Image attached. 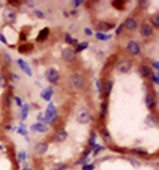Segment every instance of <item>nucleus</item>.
Masks as SVG:
<instances>
[{"label": "nucleus", "mask_w": 159, "mask_h": 170, "mask_svg": "<svg viewBox=\"0 0 159 170\" xmlns=\"http://www.w3.org/2000/svg\"><path fill=\"white\" fill-rule=\"evenodd\" d=\"M18 134H21L22 135H27L28 132H27V129H26V126L25 125L20 126V128L18 129Z\"/></svg>", "instance_id": "nucleus-30"}, {"label": "nucleus", "mask_w": 159, "mask_h": 170, "mask_svg": "<svg viewBox=\"0 0 159 170\" xmlns=\"http://www.w3.org/2000/svg\"><path fill=\"white\" fill-rule=\"evenodd\" d=\"M68 138V133L66 130H60L56 134L54 135V140H56L57 142H62L64 140H66Z\"/></svg>", "instance_id": "nucleus-9"}, {"label": "nucleus", "mask_w": 159, "mask_h": 170, "mask_svg": "<svg viewBox=\"0 0 159 170\" xmlns=\"http://www.w3.org/2000/svg\"><path fill=\"white\" fill-rule=\"evenodd\" d=\"M122 27H123V24H121L120 26H119V27H118V28H117V29H116V34H120V33H121Z\"/></svg>", "instance_id": "nucleus-41"}, {"label": "nucleus", "mask_w": 159, "mask_h": 170, "mask_svg": "<svg viewBox=\"0 0 159 170\" xmlns=\"http://www.w3.org/2000/svg\"><path fill=\"white\" fill-rule=\"evenodd\" d=\"M52 95H53V89H52V87L46 88L45 90H43L42 94H41L42 98L46 101H50L52 98Z\"/></svg>", "instance_id": "nucleus-17"}, {"label": "nucleus", "mask_w": 159, "mask_h": 170, "mask_svg": "<svg viewBox=\"0 0 159 170\" xmlns=\"http://www.w3.org/2000/svg\"><path fill=\"white\" fill-rule=\"evenodd\" d=\"M81 3H82V1H79V0H75V2H74L75 6H79Z\"/></svg>", "instance_id": "nucleus-46"}, {"label": "nucleus", "mask_w": 159, "mask_h": 170, "mask_svg": "<svg viewBox=\"0 0 159 170\" xmlns=\"http://www.w3.org/2000/svg\"><path fill=\"white\" fill-rule=\"evenodd\" d=\"M96 39H98V40H100V41H108L113 36H111V35H106L105 33H96Z\"/></svg>", "instance_id": "nucleus-22"}, {"label": "nucleus", "mask_w": 159, "mask_h": 170, "mask_svg": "<svg viewBox=\"0 0 159 170\" xmlns=\"http://www.w3.org/2000/svg\"><path fill=\"white\" fill-rule=\"evenodd\" d=\"M5 59H6V61L9 62V63H11V57H10V56H8V54H6L5 56Z\"/></svg>", "instance_id": "nucleus-45"}, {"label": "nucleus", "mask_w": 159, "mask_h": 170, "mask_svg": "<svg viewBox=\"0 0 159 170\" xmlns=\"http://www.w3.org/2000/svg\"><path fill=\"white\" fill-rule=\"evenodd\" d=\"M0 42H2L3 44H7V41H6V38L2 35V34H0Z\"/></svg>", "instance_id": "nucleus-40"}, {"label": "nucleus", "mask_w": 159, "mask_h": 170, "mask_svg": "<svg viewBox=\"0 0 159 170\" xmlns=\"http://www.w3.org/2000/svg\"><path fill=\"white\" fill-rule=\"evenodd\" d=\"M31 129L33 130H37V132H40V133H45L48 130V126L43 124V123H37V124H34Z\"/></svg>", "instance_id": "nucleus-15"}, {"label": "nucleus", "mask_w": 159, "mask_h": 170, "mask_svg": "<svg viewBox=\"0 0 159 170\" xmlns=\"http://www.w3.org/2000/svg\"><path fill=\"white\" fill-rule=\"evenodd\" d=\"M48 150V143L45 142H39L35 146V151L38 154H44Z\"/></svg>", "instance_id": "nucleus-11"}, {"label": "nucleus", "mask_w": 159, "mask_h": 170, "mask_svg": "<svg viewBox=\"0 0 159 170\" xmlns=\"http://www.w3.org/2000/svg\"><path fill=\"white\" fill-rule=\"evenodd\" d=\"M106 112H108V104H106V102H103V103H101V112H100L101 119H103V118L106 117Z\"/></svg>", "instance_id": "nucleus-21"}, {"label": "nucleus", "mask_w": 159, "mask_h": 170, "mask_svg": "<svg viewBox=\"0 0 159 170\" xmlns=\"http://www.w3.org/2000/svg\"><path fill=\"white\" fill-rule=\"evenodd\" d=\"M145 103H146V107L148 109H153L155 106V98L151 94H147L146 99H145Z\"/></svg>", "instance_id": "nucleus-16"}, {"label": "nucleus", "mask_w": 159, "mask_h": 170, "mask_svg": "<svg viewBox=\"0 0 159 170\" xmlns=\"http://www.w3.org/2000/svg\"><path fill=\"white\" fill-rule=\"evenodd\" d=\"M139 72H140V74H141L143 77L150 76V74L152 73V71H151V69H150V67L146 66V65H140V66H139Z\"/></svg>", "instance_id": "nucleus-18"}, {"label": "nucleus", "mask_w": 159, "mask_h": 170, "mask_svg": "<svg viewBox=\"0 0 159 170\" xmlns=\"http://www.w3.org/2000/svg\"><path fill=\"white\" fill-rule=\"evenodd\" d=\"M85 33H86V35H88V36H92L93 35V31L91 30L90 28H86L85 29Z\"/></svg>", "instance_id": "nucleus-39"}, {"label": "nucleus", "mask_w": 159, "mask_h": 170, "mask_svg": "<svg viewBox=\"0 0 159 170\" xmlns=\"http://www.w3.org/2000/svg\"><path fill=\"white\" fill-rule=\"evenodd\" d=\"M124 25H125V27L128 29L129 31H134L138 26L137 21L133 19V18H127L125 20V22H124Z\"/></svg>", "instance_id": "nucleus-12"}, {"label": "nucleus", "mask_w": 159, "mask_h": 170, "mask_svg": "<svg viewBox=\"0 0 159 170\" xmlns=\"http://www.w3.org/2000/svg\"><path fill=\"white\" fill-rule=\"evenodd\" d=\"M152 80L153 81H154V82L155 83H158L159 82V79H158V76H157V75H153V76H152Z\"/></svg>", "instance_id": "nucleus-43"}, {"label": "nucleus", "mask_w": 159, "mask_h": 170, "mask_svg": "<svg viewBox=\"0 0 159 170\" xmlns=\"http://www.w3.org/2000/svg\"><path fill=\"white\" fill-rule=\"evenodd\" d=\"M18 64H19V66H20V68H21L23 71H24L26 74H28L29 76H32V74H33V72H32V69H31V67H30V65L26 62L24 59H18Z\"/></svg>", "instance_id": "nucleus-10"}, {"label": "nucleus", "mask_w": 159, "mask_h": 170, "mask_svg": "<svg viewBox=\"0 0 159 170\" xmlns=\"http://www.w3.org/2000/svg\"><path fill=\"white\" fill-rule=\"evenodd\" d=\"M139 5L142 8H146V7L149 5V2L148 1H139Z\"/></svg>", "instance_id": "nucleus-36"}, {"label": "nucleus", "mask_w": 159, "mask_h": 170, "mask_svg": "<svg viewBox=\"0 0 159 170\" xmlns=\"http://www.w3.org/2000/svg\"><path fill=\"white\" fill-rule=\"evenodd\" d=\"M49 35V29L48 28H44L43 30L40 31V33H39V35L37 37V40L40 42V41H44L45 39L48 37Z\"/></svg>", "instance_id": "nucleus-20"}, {"label": "nucleus", "mask_w": 159, "mask_h": 170, "mask_svg": "<svg viewBox=\"0 0 159 170\" xmlns=\"http://www.w3.org/2000/svg\"><path fill=\"white\" fill-rule=\"evenodd\" d=\"M152 33H153L152 28H151L148 24L141 25V27H140V34H141L143 37H149L152 35Z\"/></svg>", "instance_id": "nucleus-14"}, {"label": "nucleus", "mask_w": 159, "mask_h": 170, "mask_svg": "<svg viewBox=\"0 0 159 170\" xmlns=\"http://www.w3.org/2000/svg\"><path fill=\"white\" fill-rule=\"evenodd\" d=\"M46 77L48 81L52 84H56L59 80V72L57 69L53 68V67H50L48 70L46 71Z\"/></svg>", "instance_id": "nucleus-5"}, {"label": "nucleus", "mask_w": 159, "mask_h": 170, "mask_svg": "<svg viewBox=\"0 0 159 170\" xmlns=\"http://www.w3.org/2000/svg\"><path fill=\"white\" fill-rule=\"evenodd\" d=\"M6 84H7L6 78H5V76L2 73H0V88H4Z\"/></svg>", "instance_id": "nucleus-31"}, {"label": "nucleus", "mask_w": 159, "mask_h": 170, "mask_svg": "<svg viewBox=\"0 0 159 170\" xmlns=\"http://www.w3.org/2000/svg\"><path fill=\"white\" fill-rule=\"evenodd\" d=\"M152 65L155 67L156 69H159V62H158V61H154V62L152 63Z\"/></svg>", "instance_id": "nucleus-44"}, {"label": "nucleus", "mask_w": 159, "mask_h": 170, "mask_svg": "<svg viewBox=\"0 0 159 170\" xmlns=\"http://www.w3.org/2000/svg\"><path fill=\"white\" fill-rule=\"evenodd\" d=\"M77 120L80 124L86 125L91 121V114L88 109L81 108L77 113Z\"/></svg>", "instance_id": "nucleus-4"}, {"label": "nucleus", "mask_w": 159, "mask_h": 170, "mask_svg": "<svg viewBox=\"0 0 159 170\" xmlns=\"http://www.w3.org/2000/svg\"><path fill=\"white\" fill-rule=\"evenodd\" d=\"M65 39H66V42L68 44H72V45H76V44H77V40H76V39H73L69 34H66Z\"/></svg>", "instance_id": "nucleus-28"}, {"label": "nucleus", "mask_w": 159, "mask_h": 170, "mask_svg": "<svg viewBox=\"0 0 159 170\" xmlns=\"http://www.w3.org/2000/svg\"><path fill=\"white\" fill-rule=\"evenodd\" d=\"M132 152L136 153V154H140V155H143V154H146L147 152L143 150H138V148H135V150H132Z\"/></svg>", "instance_id": "nucleus-33"}, {"label": "nucleus", "mask_w": 159, "mask_h": 170, "mask_svg": "<svg viewBox=\"0 0 159 170\" xmlns=\"http://www.w3.org/2000/svg\"><path fill=\"white\" fill-rule=\"evenodd\" d=\"M69 83L71 85V87L75 88V89H82L85 85V80H84V77L81 74L74 73V74L70 75Z\"/></svg>", "instance_id": "nucleus-1"}, {"label": "nucleus", "mask_w": 159, "mask_h": 170, "mask_svg": "<svg viewBox=\"0 0 159 170\" xmlns=\"http://www.w3.org/2000/svg\"><path fill=\"white\" fill-rule=\"evenodd\" d=\"M26 156H27V154H26V151H23V150L20 151V152L18 153V161H19V162L25 161Z\"/></svg>", "instance_id": "nucleus-29"}, {"label": "nucleus", "mask_w": 159, "mask_h": 170, "mask_svg": "<svg viewBox=\"0 0 159 170\" xmlns=\"http://www.w3.org/2000/svg\"><path fill=\"white\" fill-rule=\"evenodd\" d=\"M111 89H113V82L111 81H108L103 85V91L106 96L109 95V93L111 92Z\"/></svg>", "instance_id": "nucleus-19"}, {"label": "nucleus", "mask_w": 159, "mask_h": 170, "mask_svg": "<svg viewBox=\"0 0 159 170\" xmlns=\"http://www.w3.org/2000/svg\"><path fill=\"white\" fill-rule=\"evenodd\" d=\"M38 120L39 121H44V116L42 113H39L38 114Z\"/></svg>", "instance_id": "nucleus-42"}, {"label": "nucleus", "mask_w": 159, "mask_h": 170, "mask_svg": "<svg viewBox=\"0 0 159 170\" xmlns=\"http://www.w3.org/2000/svg\"><path fill=\"white\" fill-rule=\"evenodd\" d=\"M122 2H119V1H116V2H113V6L114 7H116L117 9H119V8H121L122 7Z\"/></svg>", "instance_id": "nucleus-37"}, {"label": "nucleus", "mask_w": 159, "mask_h": 170, "mask_svg": "<svg viewBox=\"0 0 159 170\" xmlns=\"http://www.w3.org/2000/svg\"><path fill=\"white\" fill-rule=\"evenodd\" d=\"M56 117H57L56 108H55V106H54V103L51 102L46 109L45 115H44V121L46 123H48V124H53Z\"/></svg>", "instance_id": "nucleus-2"}, {"label": "nucleus", "mask_w": 159, "mask_h": 170, "mask_svg": "<svg viewBox=\"0 0 159 170\" xmlns=\"http://www.w3.org/2000/svg\"><path fill=\"white\" fill-rule=\"evenodd\" d=\"M22 170H33V169H31V168H29V167H24Z\"/></svg>", "instance_id": "nucleus-48"}, {"label": "nucleus", "mask_w": 159, "mask_h": 170, "mask_svg": "<svg viewBox=\"0 0 159 170\" xmlns=\"http://www.w3.org/2000/svg\"><path fill=\"white\" fill-rule=\"evenodd\" d=\"M28 112H29V106L27 104H24L22 108V112H21V118L22 120H26V118L28 116Z\"/></svg>", "instance_id": "nucleus-23"}, {"label": "nucleus", "mask_w": 159, "mask_h": 170, "mask_svg": "<svg viewBox=\"0 0 159 170\" xmlns=\"http://www.w3.org/2000/svg\"><path fill=\"white\" fill-rule=\"evenodd\" d=\"M62 57L66 61H73L76 59V51L72 48H66L62 51Z\"/></svg>", "instance_id": "nucleus-7"}, {"label": "nucleus", "mask_w": 159, "mask_h": 170, "mask_svg": "<svg viewBox=\"0 0 159 170\" xmlns=\"http://www.w3.org/2000/svg\"><path fill=\"white\" fill-rule=\"evenodd\" d=\"M101 137H103V138L106 140V142H111V135H109L108 132V130H106V129L101 130Z\"/></svg>", "instance_id": "nucleus-24"}, {"label": "nucleus", "mask_w": 159, "mask_h": 170, "mask_svg": "<svg viewBox=\"0 0 159 170\" xmlns=\"http://www.w3.org/2000/svg\"><path fill=\"white\" fill-rule=\"evenodd\" d=\"M16 11H15V9L13 7H6L3 10V19L5 23H7V24H13L15 22V20H16Z\"/></svg>", "instance_id": "nucleus-3"}, {"label": "nucleus", "mask_w": 159, "mask_h": 170, "mask_svg": "<svg viewBox=\"0 0 159 170\" xmlns=\"http://www.w3.org/2000/svg\"><path fill=\"white\" fill-rule=\"evenodd\" d=\"M131 61L129 59H122L117 63L116 68L119 72L121 73H126L127 71H129L130 68H131Z\"/></svg>", "instance_id": "nucleus-6"}, {"label": "nucleus", "mask_w": 159, "mask_h": 170, "mask_svg": "<svg viewBox=\"0 0 159 170\" xmlns=\"http://www.w3.org/2000/svg\"><path fill=\"white\" fill-rule=\"evenodd\" d=\"M13 79H14V81H16V80H18L19 79V76H18V75H13Z\"/></svg>", "instance_id": "nucleus-47"}, {"label": "nucleus", "mask_w": 159, "mask_h": 170, "mask_svg": "<svg viewBox=\"0 0 159 170\" xmlns=\"http://www.w3.org/2000/svg\"><path fill=\"white\" fill-rule=\"evenodd\" d=\"M88 42H83V43H80L79 45H78L77 51H83L84 49H88Z\"/></svg>", "instance_id": "nucleus-26"}, {"label": "nucleus", "mask_w": 159, "mask_h": 170, "mask_svg": "<svg viewBox=\"0 0 159 170\" xmlns=\"http://www.w3.org/2000/svg\"><path fill=\"white\" fill-rule=\"evenodd\" d=\"M67 165L64 163H57L52 167V170H66Z\"/></svg>", "instance_id": "nucleus-25"}, {"label": "nucleus", "mask_w": 159, "mask_h": 170, "mask_svg": "<svg viewBox=\"0 0 159 170\" xmlns=\"http://www.w3.org/2000/svg\"><path fill=\"white\" fill-rule=\"evenodd\" d=\"M15 101H16V103H17L18 106H20V107L22 106V100L19 97H18V96H15Z\"/></svg>", "instance_id": "nucleus-38"}, {"label": "nucleus", "mask_w": 159, "mask_h": 170, "mask_svg": "<svg viewBox=\"0 0 159 170\" xmlns=\"http://www.w3.org/2000/svg\"><path fill=\"white\" fill-rule=\"evenodd\" d=\"M127 51H129V54H133V56H137L140 54V46L137 42L135 41H130L127 44Z\"/></svg>", "instance_id": "nucleus-8"}, {"label": "nucleus", "mask_w": 159, "mask_h": 170, "mask_svg": "<svg viewBox=\"0 0 159 170\" xmlns=\"http://www.w3.org/2000/svg\"><path fill=\"white\" fill-rule=\"evenodd\" d=\"M95 169V166H93V164H86L83 167V170H93Z\"/></svg>", "instance_id": "nucleus-34"}, {"label": "nucleus", "mask_w": 159, "mask_h": 170, "mask_svg": "<svg viewBox=\"0 0 159 170\" xmlns=\"http://www.w3.org/2000/svg\"><path fill=\"white\" fill-rule=\"evenodd\" d=\"M34 13H35V15H36V16H37L38 18H44V17H45L44 13H43V12H41L40 10H35V11H34Z\"/></svg>", "instance_id": "nucleus-35"}, {"label": "nucleus", "mask_w": 159, "mask_h": 170, "mask_svg": "<svg viewBox=\"0 0 159 170\" xmlns=\"http://www.w3.org/2000/svg\"><path fill=\"white\" fill-rule=\"evenodd\" d=\"M90 145L91 146H96V134L95 133H91V137H90Z\"/></svg>", "instance_id": "nucleus-32"}, {"label": "nucleus", "mask_w": 159, "mask_h": 170, "mask_svg": "<svg viewBox=\"0 0 159 170\" xmlns=\"http://www.w3.org/2000/svg\"><path fill=\"white\" fill-rule=\"evenodd\" d=\"M114 28V25L113 24H111V23H108V22H101L98 23V30L101 31V32H108V31L111 30V29Z\"/></svg>", "instance_id": "nucleus-13"}, {"label": "nucleus", "mask_w": 159, "mask_h": 170, "mask_svg": "<svg viewBox=\"0 0 159 170\" xmlns=\"http://www.w3.org/2000/svg\"><path fill=\"white\" fill-rule=\"evenodd\" d=\"M151 23L155 26V27H158L159 26V14H155L151 17Z\"/></svg>", "instance_id": "nucleus-27"}]
</instances>
